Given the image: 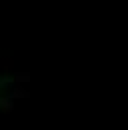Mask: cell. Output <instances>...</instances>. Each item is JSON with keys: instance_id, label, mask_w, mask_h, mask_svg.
Returning <instances> with one entry per match:
<instances>
[{"instance_id": "1", "label": "cell", "mask_w": 128, "mask_h": 130, "mask_svg": "<svg viewBox=\"0 0 128 130\" xmlns=\"http://www.w3.org/2000/svg\"><path fill=\"white\" fill-rule=\"evenodd\" d=\"M0 108H2V110H12V100H4V98H0Z\"/></svg>"}]
</instances>
